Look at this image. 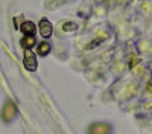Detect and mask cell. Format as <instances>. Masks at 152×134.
I'll list each match as a JSON object with an SVG mask.
<instances>
[{"label": "cell", "instance_id": "cell-1", "mask_svg": "<svg viewBox=\"0 0 152 134\" xmlns=\"http://www.w3.org/2000/svg\"><path fill=\"white\" fill-rule=\"evenodd\" d=\"M0 117H2V120L5 122V124H11V122L17 117V105L12 102L11 99H8V101L3 104Z\"/></svg>", "mask_w": 152, "mask_h": 134}, {"label": "cell", "instance_id": "cell-2", "mask_svg": "<svg viewBox=\"0 0 152 134\" xmlns=\"http://www.w3.org/2000/svg\"><path fill=\"white\" fill-rule=\"evenodd\" d=\"M88 134H111L113 133V127L107 122H94L90 127L87 128Z\"/></svg>", "mask_w": 152, "mask_h": 134}, {"label": "cell", "instance_id": "cell-3", "mask_svg": "<svg viewBox=\"0 0 152 134\" xmlns=\"http://www.w3.org/2000/svg\"><path fill=\"white\" fill-rule=\"evenodd\" d=\"M23 64L24 69L29 72H35L37 70V56L32 51H24V58H23Z\"/></svg>", "mask_w": 152, "mask_h": 134}, {"label": "cell", "instance_id": "cell-4", "mask_svg": "<svg viewBox=\"0 0 152 134\" xmlns=\"http://www.w3.org/2000/svg\"><path fill=\"white\" fill-rule=\"evenodd\" d=\"M38 31H40L43 38H49V37L53 34V26L47 18H41L40 24H38Z\"/></svg>", "mask_w": 152, "mask_h": 134}, {"label": "cell", "instance_id": "cell-5", "mask_svg": "<svg viewBox=\"0 0 152 134\" xmlns=\"http://www.w3.org/2000/svg\"><path fill=\"white\" fill-rule=\"evenodd\" d=\"M20 44H21V47L24 49V51H32V47L37 44L35 35H24L20 40Z\"/></svg>", "mask_w": 152, "mask_h": 134}, {"label": "cell", "instance_id": "cell-6", "mask_svg": "<svg viewBox=\"0 0 152 134\" xmlns=\"http://www.w3.org/2000/svg\"><path fill=\"white\" fill-rule=\"evenodd\" d=\"M37 46V53L40 55V56H47L49 53H50V51H52V46H50V43L49 41H41V43H38V44H35Z\"/></svg>", "mask_w": 152, "mask_h": 134}, {"label": "cell", "instance_id": "cell-7", "mask_svg": "<svg viewBox=\"0 0 152 134\" xmlns=\"http://www.w3.org/2000/svg\"><path fill=\"white\" fill-rule=\"evenodd\" d=\"M20 31H21L24 35H35V32H37V26L34 24V21L26 20V21H23V23H21Z\"/></svg>", "mask_w": 152, "mask_h": 134}]
</instances>
